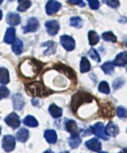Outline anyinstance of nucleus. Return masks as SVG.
<instances>
[{
	"label": "nucleus",
	"mask_w": 127,
	"mask_h": 153,
	"mask_svg": "<svg viewBox=\"0 0 127 153\" xmlns=\"http://www.w3.org/2000/svg\"><path fill=\"white\" fill-rule=\"evenodd\" d=\"M54 68H55L57 71H59V72L62 73V74H65L67 77H69L70 79H72V80H75V79H76L75 72H74L72 69L68 67V66L59 64V65L55 66Z\"/></svg>",
	"instance_id": "nucleus-7"
},
{
	"label": "nucleus",
	"mask_w": 127,
	"mask_h": 153,
	"mask_svg": "<svg viewBox=\"0 0 127 153\" xmlns=\"http://www.w3.org/2000/svg\"><path fill=\"white\" fill-rule=\"evenodd\" d=\"M126 47H127V43H126Z\"/></svg>",
	"instance_id": "nucleus-49"
},
{
	"label": "nucleus",
	"mask_w": 127,
	"mask_h": 153,
	"mask_svg": "<svg viewBox=\"0 0 127 153\" xmlns=\"http://www.w3.org/2000/svg\"><path fill=\"white\" fill-rule=\"evenodd\" d=\"M12 49L16 55L21 54L22 53V51H23V42L21 40H19V39L15 40V42L13 43Z\"/></svg>",
	"instance_id": "nucleus-24"
},
{
	"label": "nucleus",
	"mask_w": 127,
	"mask_h": 153,
	"mask_svg": "<svg viewBox=\"0 0 127 153\" xmlns=\"http://www.w3.org/2000/svg\"><path fill=\"white\" fill-rule=\"evenodd\" d=\"M71 4L73 5H85V3L82 2V0H68Z\"/></svg>",
	"instance_id": "nucleus-40"
},
{
	"label": "nucleus",
	"mask_w": 127,
	"mask_h": 153,
	"mask_svg": "<svg viewBox=\"0 0 127 153\" xmlns=\"http://www.w3.org/2000/svg\"><path fill=\"white\" fill-rule=\"evenodd\" d=\"M106 134L107 136H117V135L119 134V127L117 125H116L115 123H114L113 122H110L107 125V127H106Z\"/></svg>",
	"instance_id": "nucleus-13"
},
{
	"label": "nucleus",
	"mask_w": 127,
	"mask_h": 153,
	"mask_svg": "<svg viewBox=\"0 0 127 153\" xmlns=\"http://www.w3.org/2000/svg\"><path fill=\"white\" fill-rule=\"evenodd\" d=\"M14 108L18 111H21L25 105V101L22 94H16L13 96Z\"/></svg>",
	"instance_id": "nucleus-15"
},
{
	"label": "nucleus",
	"mask_w": 127,
	"mask_h": 153,
	"mask_svg": "<svg viewBox=\"0 0 127 153\" xmlns=\"http://www.w3.org/2000/svg\"><path fill=\"white\" fill-rule=\"evenodd\" d=\"M81 138L79 137V136H71V139L69 140V145L71 146V147L73 149L77 148L81 143Z\"/></svg>",
	"instance_id": "nucleus-31"
},
{
	"label": "nucleus",
	"mask_w": 127,
	"mask_h": 153,
	"mask_svg": "<svg viewBox=\"0 0 127 153\" xmlns=\"http://www.w3.org/2000/svg\"><path fill=\"white\" fill-rule=\"evenodd\" d=\"M44 153H52V152H50V151H46Z\"/></svg>",
	"instance_id": "nucleus-43"
},
{
	"label": "nucleus",
	"mask_w": 127,
	"mask_h": 153,
	"mask_svg": "<svg viewBox=\"0 0 127 153\" xmlns=\"http://www.w3.org/2000/svg\"><path fill=\"white\" fill-rule=\"evenodd\" d=\"M61 153H69V152H61Z\"/></svg>",
	"instance_id": "nucleus-46"
},
{
	"label": "nucleus",
	"mask_w": 127,
	"mask_h": 153,
	"mask_svg": "<svg viewBox=\"0 0 127 153\" xmlns=\"http://www.w3.org/2000/svg\"><path fill=\"white\" fill-rule=\"evenodd\" d=\"M26 90H27V92L30 95L34 96V97H40V98L47 97L53 92L51 90L47 88L40 82H35L27 85L26 86Z\"/></svg>",
	"instance_id": "nucleus-2"
},
{
	"label": "nucleus",
	"mask_w": 127,
	"mask_h": 153,
	"mask_svg": "<svg viewBox=\"0 0 127 153\" xmlns=\"http://www.w3.org/2000/svg\"><path fill=\"white\" fill-rule=\"evenodd\" d=\"M10 81L9 79V73L8 69L5 68H0V82L3 85L8 84Z\"/></svg>",
	"instance_id": "nucleus-20"
},
{
	"label": "nucleus",
	"mask_w": 127,
	"mask_h": 153,
	"mask_svg": "<svg viewBox=\"0 0 127 153\" xmlns=\"http://www.w3.org/2000/svg\"><path fill=\"white\" fill-rule=\"evenodd\" d=\"M106 4L111 8H117L120 5L119 0H106Z\"/></svg>",
	"instance_id": "nucleus-39"
},
{
	"label": "nucleus",
	"mask_w": 127,
	"mask_h": 153,
	"mask_svg": "<svg viewBox=\"0 0 127 153\" xmlns=\"http://www.w3.org/2000/svg\"><path fill=\"white\" fill-rule=\"evenodd\" d=\"M71 25L75 27H81L82 26V20L80 17H73L70 19Z\"/></svg>",
	"instance_id": "nucleus-32"
},
{
	"label": "nucleus",
	"mask_w": 127,
	"mask_h": 153,
	"mask_svg": "<svg viewBox=\"0 0 127 153\" xmlns=\"http://www.w3.org/2000/svg\"><path fill=\"white\" fill-rule=\"evenodd\" d=\"M24 123H25L26 126H30V127H35L38 125V122L37 121V120L32 116H27L25 118L24 120Z\"/></svg>",
	"instance_id": "nucleus-27"
},
{
	"label": "nucleus",
	"mask_w": 127,
	"mask_h": 153,
	"mask_svg": "<svg viewBox=\"0 0 127 153\" xmlns=\"http://www.w3.org/2000/svg\"><path fill=\"white\" fill-rule=\"evenodd\" d=\"M91 69V64L89 62L88 59L86 57H83L81 61L80 65V70L82 72H88Z\"/></svg>",
	"instance_id": "nucleus-29"
},
{
	"label": "nucleus",
	"mask_w": 127,
	"mask_h": 153,
	"mask_svg": "<svg viewBox=\"0 0 127 153\" xmlns=\"http://www.w3.org/2000/svg\"><path fill=\"white\" fill-rule=\"evenodd\" d=\"M9 1H14V0H9Z\"/></svg>",
	"instance_id": "nucleus-48"
},
{
	"label": "nucleus",
	"mask_w": 127,
	"mask_h": 153,
	"mask_svg": "<svg viewBox=\"0 0 127 153\" xmlns=\"http://www.w3.org/2000/svg\"><path fill=\"white\" fill-rule=\"evenodd\" d=\"M8 94H9V91H8V88L4 85L0 86V100L7 98Z\"/></svg>",
	"instance_id": "nucleus-35"
},
{
	"label": "nucleus",
	"mask_w": 127,
	"mask_h": 153,
	"mask_svg": "<svg viewBox=\"0 0 127 153\" xmlns=\"http://www.w3.org/2000/svg\"><path fill=\"white\" fill-rule=\"evenodd\" d=\"M91 130L95 136H97L98 138L103 139L104 140H108L109 136L106 134L105 128L103 123H97L91 126Z\"/></svg>",
	"instance_id": "nucleus-4"
},
{
	"label": "nucleus",
	"mask_w": 127,
	"mask_h": 153,
	"mask_svg": "<svg viewBox=\"0 0 127 153\" xmlns=\"http://www.w3.org/2000/svg\"><path fill=\"white\" fill-rule=\"evenodd\" d=\"M15 139L14 136L7 135L3 137L2 140V148L7 152H10L15 149Z\"/></svg>",
	"instance_id": "nucleus-5"
},
{
	"label": "nucleus",
	"mask_w": 127,
	"mask_h": 153,
	"mask_svg": "<svg viewBox=\"0 0 127 153\" xmlns=\"http://www.w3.org/2000/svg\"><path fill=\"white\" fill-rule=\"evenodd\" d=\"M86 146L88 147V149H89L90 150L93 152H99L101 150L102 148V146H101V143L97 139L93 138L91 140H88V141L86 142L85 143Z\"/></svg>",
	"instance_id": "nucleus-12"
},
{
	"label": "nucleus",
	"mask_w": 127,
	"mask_h": 153,
	"mask_svg": "<svg viewBox=\"0 0 127 153\" xmlns=\"http://www.w3.org/2000/svg\"><path fill=\"white\" fill-rule=\"evenodd\" d=\"M2 2H3V0H0V4H2Z\"/></svg>",
	"instance_id": "nucleus-44"
},
{
	"label": "nucleus",
	"mask_w": 127,
	"mask_h": 153,
	"mask_svg": "<svg viewBox=\"0 0 127 153\" xmlns=\"http://www.w3.org/2000/svg\"><path fill=\"white\" fill-rule=\"evenodd\" d=\"M49 111H50V114L52 115L53 117L54 118H58L62 116V111L60 108H59L58 106H56V104H51L49 108Z\"/></svg>",
	"instance_id": "nucleus-19"
},
{
	"label": "nucleus",
	"mask_w": 127,
	"mask_h": 153,
	"mask_svg": "<svg viewBox=\"0 0 127 153\" xmlns=\"http://www.w3.org/2000/svg\"><path fill=\"white\" fill-rule=\"evenodd\" d=\"M126 132H127V131H126Z\"/></svg>",
	"instance_id": "nucleus-50"
},
{
	"label": "nucleus",
	"mask_w": 127,
	"mask_h": 153,
	"mask_svg": "<svg viewBox=\"0 0 127 153\" xmlns=\"http://www.w3.org/2000/svg\"><path fill=\"white\" fill-rule=\"evenodd\" d=\"M117 114L118 117L120 118H126L127 117V110L123 107H119L117 109Z\"/></svg>",
	"instance_id": "nucleus-34"
},
{
	"label": "nucleus",
	"mask_w": 127,
	"mask_h": 153,
	"mask_svg": "<svg viewBox=\"0 0 127 153\" xmlns=\"http://www.w3.org/2000/svg\"><path fill=\"white\" fill-rule=\"evenodd\" d=\"M65 128L67 131L71 133V136H79V129H78L77 123L74 120H69L65 123Z\"/></svg>",
	"instance_id": "nucleus-14"
},
{
	"label": "nucleus",
	"mask_w": 127,
	"mask_h": 153,
	"mask_svg": "<svg viewBox=\"0 0 127 153\" xmlns=\"http://www.w3.org/2000/svg\"><path fill=\"white\" fill-rule=\"evenodd\" d=\"M45 26L48 34L50 35H56L59 30V25L57 21L53 20L46 22Z\"/></svg>",
	"instance_id": "nucleus-11"
},
{
	"label": "nucleus",
	"mask_w": 127,
	"mask_h": 153,
	"mask_svg": "<svg viewBox=\"0 0 127 153\" xmlns=\"http://www.w3.org/2000/svg\"><path fill=\"white\" fill-rule=\"evenodd\" d=\"M101 69H103V71L105 72L106 74L111 75L114 72V69H115V65L112 62H105L104 65H102Z\"/></svg>",
	"instance_id": "nucleus-26"
},
{
	"label": "nucleus",
	"mask_w": 127,
	"mask_h": 153,
	"mask_svg": "<svg viewBox=\"0 0 127 153\" xmlns=\"http://www.w3.org/2000/svg\"><path fill=\"white\" fill-rule=\"evenodd\" d=\"M99 153H107V152H99Z\"/></svg>",
	"instance_id": "nucleus-45"
},
{
	"label": "nucleus",
	"mask_w": 127,
	"mask_h": 153,
	"mask_svg": "<svg viewBox=\"0 0 127 153\" xmlns=\"http://www.w3.org/2000/svg\"><path fill=\"white\" fill-rule=\"evenodd\" d=\"M88 2L91 9H94V10L97 9L100 6V2H99L98 0H88Z\"/></svg>",
	"instance_id": "nucleus-38"
},
{
	"label": "nucleus",
	"mask_w": 127,
	"mask_h": 153,
	"mask_svg": "<svg viewBox=\"0 0 127 153\" xmlns=\"http://www.w3.org/2000/svg\"><path fill=\"white\" fill-rule=\"evenodd\" d=\"M99 36L96 32L91 30L88 33V40H89V44L91 46L95 45L98 43L99 41Z\"/></svg>",
	"instance_id": "nucleus-28"
},
{
	"label": "nucleus",
	"mask_w": 127,
	"mask_h": 153,
	"mask_svg": "<svg viewBox=\"0 0 127 153\" xmlns=\"http://www.w3.org/2000/svg\"><path fill=\"white\" fill-rule=\"evenodd\" d=\"M0 134H1V129H0Z\"/></svg>",
	"instance_id": "nucleus-47"
},
{
	"label": "nucleus",
	"mask_w": 127,
	"mask_h": 153,
	"mask_svg": "<svg viewBox=\"0 0 127 153\" xmlns=\"http://www.w3.org/2000/svg\"><path fill=\"white\" fill-rule=\"evenodd\" d=\"M48 47V50L45 52V53H54L56 51V44L54 42H47V44H44Z\"/></svg>",
	"instance_id": "nucleus-37"
},
{
	"label": "nucleus",
	"mask_w": 127,
	"mask_h": 153,
	"mask_svg": "<svg viewBox=\"0 0 127 153\" xmlns=\"http://www.w3.org/2000/svg\"><path fill=\"white\" fill-rule=\"evenodd\" d=\"M15 30L13 27H9L7 29V31L5 33V37H4V41L6 44H13L15 41Z\"/></svg>",
	"instance_id": "nucleus-18"
},
{
	"label": "nucleus",
	"mask_w": 127,
	"mask_h": 153,
	"mask_svg": "<svg viewBox=\"0 0 127 153\" xmlns=\"http://www.w3.org/2000/svg\"><path fill=\"white\" fill-rule=\"evenodd\" d=\"M99 91L100 92L104 93V94H109L110 93V87H109L108 83L106 82H101L99 85Z\"/></svg>",
	"instance_id": "nucleus-33"
},
{
	"label": "nucleus",
	"mask_w": 127,
	"mask_h": 153,
	"mask_svg": "<svg viewBox=\"0 0 127 153\" xmlns=\"http://www.w3.org/2000/svg\"><path fill=\"white\" fill-rule=\"evenodd\" d=\"M29 136V132L27 129H25V128H22L19 130L18 133H17V140L19 141L22 142V143H25L27 141V140L28 139Z\"/></svg>",
	"instance_id": "nucleus-22"
},
{
	"label": "nucleus",
	"mask_w": 127,
	"mask_h": 153,
	"mask_svg": "<svg viewBox=\"0 0 127 153\" xmlns=\"http://www.w3.org/2000/svg\"><path fill=\"white\" fill-rule=\"evenodd\" d=\"M102 114L106 117H112L114 115V108L111 104H106L104 108L101 109Z\"/></svg>",
	"instance_id": "nucleus-23"
},
{
	"label": "nucleus",
	"mask_w": 127,
	"mask_h": 153,
	"mask_svg": "<svg viewBox=\"0 0 127 153\" xmlns=\"http://www.w3.org/2000/svg\"><path fill=\"white\" fill-rule=\"evenodd\" d=\"M39 22L35 18H30L28 19L27 25L24 27V33L28 32H34L38 29Z\"/></svg>",
	"instance_id": "nucleus-10"
},
{
	"label": "nucleus",
	"mask_w": 127,
	"mask_h": 153,
	"mask_svg": "<svg viewBox=\"0 0 127 153\" xmlns=\"http://www.w3.org/2000/svg\"><path fill=\"white\" fill-rule=\"evenodd\" d=\"M44 137L49 143H55L57 140V135L54 130H47L44 133Z\"/></svg>",
	"instance_id": "nucleus-21"
},
{
	"label": "nucleus",
	"mask_w": 127,
	"mask_h": 153,
	"mask_svg": "<svg viewBox=\"0 0 127 153\" xmlns=\"http://www.w3.org/2000/svg\"><path fill=\"white\" fill-rule=\"evenodd\" d=\"M30 5H31L30 0H19L18 10L19 12H25L30 8Z\"/></svg>",
	"instance_id": "nucleus-25"
},
{
	"label": "nucleus",
	"mask_w": 127,
	"mask_h": 153,
	"mask_svg": "<svg viewBox=\"0 0 127 153\" xmlns=\"http://www.w3.org/2000/svg\"><path fill=\"white\" fill-rule=\"evenodd\" d=\"M120 153H127V148L126 149H124L123 150V151L121 152H120Z\"/></svg>",
	"instance_id": "nucleus-41"
},
{
	"label": "nucleus",
	"mask_w": 127,
	"mask_h": 153,
	"mask_svg": "<svg viewBox=\"0 0 127 153\" xmlns=\"http://www.w3.org/2000/svg\"><path fill=\"white\" fill-rule=\"evenodd\" d=\"M92 100H93V97L90 94L85 91H79L72 97V103H71V108H72V111L75 113L82 104H85V103H91Z\"/></svg>",
	"instance_id": "nucleus-3"
},
{
	"label": "nucleus",
	"mask_w": 127,
	"mask_h": 153,
	"mask_svg": "<svg viewBox=\"0 0 127 153\" xmlns=\"http://www.w3.org/2000/svg\"><path fill=\"white\" fill-rule=\"evenodd\" d=\"M60 43L62 47L65 48L66 51H71L74 50L75 47V42L74 39L71 37L70 36L63 35L60 38Z\"/></svg>",
	"instance_id": "nucleus-6"
},
{
	"label": "nucleus",
	"mask_w": 127,
	"mask_h": 153,
	"mask_svg": "<svg viewBox=\"0 0 127 153\" xmlns=\"http://www.w3.org/2000/svg\"><path fill=\"white\" fill-rule=\"evenodd\" d=\"M2 11L0 10V20L2 19Z\"/></svg>",
	"instance_id": "nucleus-42"
},
{
	"label": "nucleus",
	"mask_w": 127,
	"mask_h": 153,
	"mask_svg": "<svg viewBox=\"0 0 127 153\" xmlns=\"http://www.w3.org/2000/svg\"><path fill=\"white\" fill-rule=\"evenodd\" d=\"M5 123L8 125L9 126L12 128V129H16L19 127L21 124L20 119H19V116L15 114V113H12L8 115L5 120Z\"/></svg>",
	"instance_id": "nucleus-8"
},
{
	"label": "nucleus",
	"mask_w": 127,
	"mask_h": 153,
	"mask_svg": "<svg viewBox=\"0 0 127 153\" xmlns=\"http://www.w3.org/2000/svg\"><path fill=\"white\" fill-rule=\"evenodd\" d=\"M113 62L115 66H125L127 64V53L122 52L118 54Z\"/></svg>",
	"instance_id": "nucleus-16"
},
{
	"label": "nucleus",
	"mask_w": 127,
	"mask_h": 153,
	"mask_svg": "<svg viewBox=\"0 0 127 153\" xmlns=\"http://www.w3.org/2000/svg\"><path fill=\"white\" fill-rule=\"evenodd\" d=\"M88 54H89V56H90L91 57L94 59V60L97 61V62H98L100 61V56H99V54L97 53V51H95V50L93 49V48L90 50V51L88 52Z\"/></svg>",
	"instance_id": "nucleus-36"
},
{
	"label": "nucleus",
	"mask_w": 127,
	"mask_h": 153,
	"mask_svg": "<svg viewBox=\"0 0 127 153\" xmlns=\"http://www.w3.org/2000/svg\"><path fill=\"white\" fill-rule=\"evenodd\" d=\"M61 9V3L55 0H50L46 5V12L48 15H53Z\"/></svg>",
	"instance_id": "nucleus-9"
},
{
	"label": "nucleus",
	"mask_w": 127,
	"mask_h": 153,
	"mask_svg": "<svg viewBox=\"0 0 127 153\" xmlns=\"http://www.w3.org/2000/svg\"><path fill=\"white\" fill-rule=\"evenodd\" d=\"M6 22L10 25H18L21 22V18L16 13H8L6 16Z\"/></svg>",
	"instance_id": "nucleus-17"
},
{
	"label": "nucleus",
	"mask_w": 127,
	"mask_h": 153,
	"mask_svg": "<svg viewBox=\"0 0 127 153\" xmlns=\"http://www.w3.org/2000/svg\"><path fill=\"white\" fill-rule=\"evenodd\" d=\"M102 38L106 41H111V42H117V37L113 34L111 31L105 32L102 34Z\"/></svg>",
	"instance_id": "nucleus-30"
},
{
	"label": "nucleus",
	"mask_w": 127,
	"mask_h": 153,
	"mask_svg": "<svg viewBox=\"0 0 127 153\" xmlns=\"http://www.w3.org/2000/svg\"><path fill=\"white\" fill-rule=\"evenodd\" d=\"M20 69L23 76L28 78H33L37 76L41 69V66L37 60H26L22 62Z\"/></svg>",
	"instance_id": "nucleus-1"
}]
</instances>
